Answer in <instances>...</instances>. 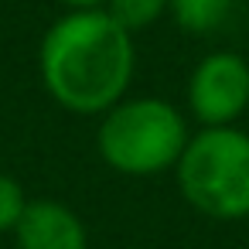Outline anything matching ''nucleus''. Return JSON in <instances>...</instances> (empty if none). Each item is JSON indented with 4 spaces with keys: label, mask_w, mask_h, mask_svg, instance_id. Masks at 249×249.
Listing matches in <instances>:
<instances>
[{
    "label": "nucleus",
    "mask_w": 249,
    "mask_h": 249,
    "mask_svg": "<svg viewBox=\"0 0 249 249\" xmlns=\"http://www.w3.org/2000/svg\"><path fill=\"white\" fill-rule=\"evenodd\" d=\"M232 0H171V14L188 35H212L225 24Z\"/></svg>",
    "instance_id": "6"
},
{
    "label": "nucleus",
    "mask_w": 249,
    "mask_h": 249,
    "mask_svg": "<svg viewBox=\"0 0 249 249\" xmlns=\"http://www.w3.org/2000/svg\"><path fill=\"white\" fill-rule=\"evenodd\" d=\"M24 208H28V198L21 181H14L11 174H0V232H14Z\"/></svg>",
    "instance_id": "8"
},
{
    "label": "nucleus",
    "mask_w": 249,
    "mask_h": 249,
    "mask_svg": "<svg viewBox=\"0 0 249 249\" xmlns=\"http://www.w3.org/2000/svg\"><path fill=\"white\" fill-rule=\"evenodd\" d=\"M188 106L205 126H232L249 106V62L235 52L205 55L191 72Z\"/></svg>",
    "instance_id": "4"
},
{
    "label": "nucleus",
    "mask_w": 249,
    "mask_h": 249,
    "mask_svg": "<svg viewBox=\"0 0 249 249\" xmlns=\"http://www.w3.org/2000/svg\"><path fill=\"white\" fill-rule=\"evenodd\" d=\"M184 116L164 99H130L109 106L99 126L103 160L133 178H150L174 167L188 147Z\"/></svg>",
    "instance_id": "3"
},
{
    "label": "nucleus",
    "mask_w": 249,
    "mask_h": 249,
    "mask_svg": "<svg viewBox=\"0 0 249 249\" xmlns=\"http://www.w3.org/2000/svg\"><path fill=\"white\" fill-rule=\"evenodd\" d=\"M130 75L133 41L109 11H75L41 41V79L65 109L103 113L116 106Z\"/></svg>",
    "instance_id": "1"
},
{
    "label": "nucleus",
    "mask_w": 249,
    "mask_h": 249,
    "mask_svg": "<svg viewBox=\"0 0 249 249\" xmlns=\"http://www.w3.org/2000/svg\"><path fill=\"white\" fill-rule=\"evenodd\" d=\"M18 249H86V225L82 218L52 198L28 201L21 222L14 225Z\"/></svg>",
    "instance_id": "5"
},
{
    "label": "nucleus",
    "mask_w": 249,
    "mask_h": 249,
    "mask_svg": "<svg viewBox=\"0 0 249 249\" xmlns=\"http://www.w3.org/2000/svg\"><path fill=\"white\" fill-rule=\"evenodd\" d=\"M69 7H75V11H96L99 4H106V0H65Z\"/></svg>",
    "instance_id": "9"
},
{
    "label": "nucleus",
    "mask_w": 249,
    "mask_h": 249,
    "mask_svg": "<svg viewBox=\"0 0 249 249\" xmlns=\"http://www.w3.org/2000/svg\"><path fill=\"white\" fill-rule=\"evenodd\" d=\"M178 167L181 195L208 218L249 215V133L235 126H205L188 140Z\"/></svg>",
    "instance_id": "2"
},
{
    "label": "nucleus",
    "mask_w": 249,
    "mask_h": 249,
    "mask_svg": "<svg viewBox=\"0 0 249 249\" xmlns=\"http://www.w3.org/2000/svg\"><path fill=\"white\" fill-rule=\"evenodd\" d=\"M106 4H109V14L126 31H137V28L154 24L164 14V7L171 4V0H106Z\"/></svg>",
    "instance_id": "7"
}]
</instances>
